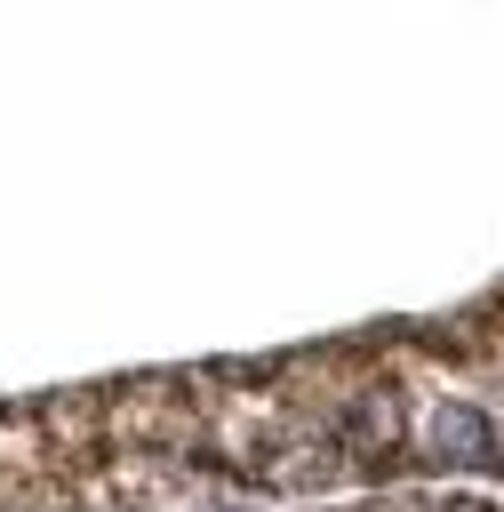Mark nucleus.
<instances>
[{
	"label": "nucleus",
	"mask_w": 504,
	"mask_h": 512,
	"mask_svg": "<svg viewBox=\"0 0 504 512\" xmlns=\"http://www.w3.org/2000/svg\"><path fill=\"white\" fill-rule=\"evenodd\" d=\"M432 448H440V464H496V424H488L480 408L448 400V408L432 416Z\"/></svg>",
	"instance_id": "obj_1"
}]
</instances>
